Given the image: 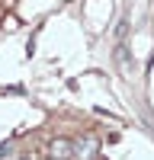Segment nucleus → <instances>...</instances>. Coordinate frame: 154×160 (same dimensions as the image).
I'll return each mask as SVG.
<instances>
[{
	"instance_id": "nucleus-1",
	"label": "nucleus",
	"mask_w": 154,
	"mask_h": 160,
	"mask_svg": "<svg viewBox=\"0 0 154 160\" xmlns=\"http://www.w3.org/2000/svg\"><path fill=\"white\" fill-rule=\"evenodd\" d=\"M48 154H51V160H74V141L71 138H55L48 144Z\"/></svg>"
},
{
	"instance_id": "nucleus-2",
	"label": "nucleus",
	"mask_w": 154,
	"mask_h": 160,
	"mask_svg": "<svg viewBox=\"0 0 154 160\" xmlns=\"http://www.w3.org/2000/svg\"><path fill=\"white\" fill-rule=\"evenodd\" d=\"M93 157H96V141L93 138L74 141V160H93Z\"/></svg>"
},
{
	"instance_id": "nucleus-3",
	"label": "nucleus",
	"mask_w": 154,
	"mask_h": 160,
	"mask_svg": "<svg viewBox=\"0 0 154 160\" xmlns=\"http://www.w3.org/2000/svg\"><path fill=\"white\" fill-rule=\"evenodd\" d=\"M13 157H16L13 144H10V141H3V144H0V160H13Z\"/></svg>"
},
{
	"instance_id": "nucleus-4",
	"label": "nucleus",
	"mask_w": 154,
	"mask_h": 160,
	"mask_svg": "<svg viewBox=\"0 0 154 160\" xmlns=\"http://www.w3.org/2000/svg\"><path fill=\"white\" fill-rule=\"evenodd\" d=\"M19 160H29V157H19Z\"/></svg>"
}]
</instances>
